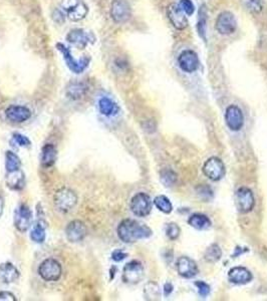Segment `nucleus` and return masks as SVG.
<instances>
[{
  "label": "nucleus",
  "instance_id": "obj_1",
  "mask_svg": "<svg viewBox=\"0 0 267 301\" xmlns=\"http://www.w3.org/2000/svg\"><path fill=\"white\" fill-rule=\"evenodd\" d=\"M118 236L125 243H135L152 236V230L145 224L133 219L123 220L118 226Z\"/></svg>",
  "mask_w": 267,
  "mask_h": 301
},
{
  "label": "nucleus",
  "instance_id": "obj_2",
  "mask_svg": "<svg viewBox=\"0 0 267 301\" xmlns=\"http://www.w3.org/2000/svg\"><path fill=\"white\" fill-rule=\"evenodd\" d=\"M53 203L57 211L68 213L77 205L78 196L72 189L61 188L54 194Z\"/></svg>",
  "mask_w": 267,
  "mask_h": 301
},
{
  "label": "nucleus",
  "instance_id": "obj_3",
  "mask_svg": "<svg viewBox=\"0 0 267 301\" xmlns=\"http://www.w3.org/2000/svg\"><path fill=\"white\" fill-rule=\"evenodd\" d=\"M60 9L72 21L83 20L89 13V7L83 0H61Z\"/></svg>",
  "mask_w": 267,
  "mask_h": 301
},
{
  "label": "nucleus",
  "instance_id": "obj_4",
  "mask_svg": "<svg viewBox=\"0 0 267 301\" xmlns=\"http://www.w3.org/2000/svg\"><path fill=\"white\" fill-rule=\"evenodd\" d=\"M56 48L58 49V51L61 53L68 67L75 73H82L84 72L91 61V58L89 56H83L80 59H76L73 55V53L71 52V50L63 45L62 43H57L56 44Z\"/></svg>",
  "mask_w": 267,
  "mask_h": 301
},
{
  "label": "nucleus",
  "instance_id": "obj_5",
  "mask_svg": "<svg viewBox=\"0 0 267 301\" xmlns=\"http://www.w3.org/2000/svg\"><path fill=\"white\" fill-rule=\"evenodd\" d=\"M38 274L45 281H57L61 277L62 268L57 260L48 258L39 265Z\"/></svg>",
  "mask_w": 267,
  "mask_h": 301
},
{
  "label": "nucleus",
  "instance_id": "obj_6",
  "mask_svg": "<svg viewBox=\"0 0 267 301\" xmlns=\"http://www.w3.org/2000/svg\"><path fill=\"white\" fill-rule=\"evenodd\" d=\"M215 28L221 35H230L236 31L237 21L230 11L221 12L215 22Z\"/></svg>",
  "mask_w": 267,
  "mask_h": 301
},
{
  "label": "nucleus",
  "instance_id": "obj_7",
  "mask_svg": "<svg viewBox=\"0 0 267 301\" xmlns=\"http://www.w3.org/2000/svg\"><path fill=\"white\" fill-rule=\"evenodd\" d=\"M203 173L204 175L210 179L211 181H219L221 180L226 173V169H225V165L224 163L216 157H212L210 159H208L204 166H203Z\"/></svg>",
  "mask_w": 267,
  "mask_h": 301
},
{
  "label": "nucleus",
  "instance_id": "obj_8",
  "mask_svg": "<svg viewBox=\"0 0 267 301\" xmlns=\"http://www.w3.org/2000/svg\"><path fill=\"white\" fill-rule=\"evenodd\" d=\"M66 40L80 49H85L90 43L96 41V37L92 32L82 28H75L66 35Z\"/></svg>",
  "mask_w": 267,
  "mask_h": 301
},
{
  "label": "nucleus",
  "instance_id": "obj_9",
  "mask_svg": "<svg viewBox=\"0 0 267 301\" xmlns=\"http://www.w3.org/2000/svg\"><path fill=\"white\" fill-rule=\"evenodd\" d=\"M255 205V199L250 189L241 187L235 194V206L241 213H249Z\"/></svg>",
  "mask_w": 267,
  "mask_h": 301
},
{
  "label": "nucleus",
  "instance_id": "obj_10",
  "mask_svg": "<svg viewBox=\"0 0 267 301\" xmlns=\"http://www.w3.org/2000/svg\"><path fill=\"white\" fill-rule=\"evenodd\" d=\"M131 211L138 217H146L152 211V201L146 193H138L131 200Z\"/></svg>",
  "mask_w": 267,
  "mask_h": 301
},
{
  "label": "nucleus",
  "instance_id": "obj_11",
  "mask_svg": "<svg viewBox=\"0 0 267 301\" xmlns=\"http://www.w3.org/2000/svg\"><path fill=\"white\" fill-rule=\"evenodd\" d=\"M145 271L140 261L133 260L127 263L123 269V281L128 284H138L144 278Z\"/></svg>",
  "mask_w": 267,
  "mask_h": 301
},
{
  "label": "nucleus",
  "instance_id": "obj_12",
  "mask_svg": "<svg viewBox=\"0 0 267 301\" xmlns=\"http://www.w3.org/2000/svg\"><path fill=\"white\" fill-rule=\"evenodd\" d=\"M132 16V9L126 0H114L111 6V17L116 23H125Z\"/></svg>",
  "mask_w": 267,
  "mask_h": 301
},
{
  "label": "nucleus",
  "instance_id": "obj_13",
  "mask_svg": "<svg viewBox=\"0 0 267 301\" xmlns=\"http://www.w3.org/2000/svg\"><path fill=\"white\" fill-rule=\"evenodd\" d=\"M225 122L231 131H240L244 126V116L240 108L235 105L229 106L225 112Z\"/></svg>",
  "mask_w": 267,
  "mask_h": 301
},
{
  "label": "nucleus",
  "instance_id": "obj_14",
  "mask_svg": "<svg viewBox=\"0 0 267 301\" xmlns=\"http://www.w3.org/2000/svg\"><path fill=\"white\" fill-rule=\"evenodd\" d=\"M32 223V212L26 205H20L14 213V226L19 232H26Z\"/></svg>",
  "mask_w": 267,
  "mask_h": 301
},
{
  "label": "nucleus",
  "instance_id": "obj_15",
  "mask_svg": "<svg viewBox=\"0 0 267 301\" xmlns=\"http://www.w3.org/2000/svg\"><path fill=\"white\" fill-rule=\"evenodd\" d=\"M167 15L170 22L176 29L183 30L188 26V19L186 13L182 10L179 4H170L167 8Z\"/></svg>",
  "mask_w": 267,
  "mask_h": 301
},
{
  "label": "nucleus",
  "instance_id": "obj_16",
  "mask_svg": "<svg viewBox=\"0 0 267 301\" xmlns=\"http://www.w3.org/2000/svg\"><path fill=\"white\" fill-rule=\"evenodd\" d=\"M178 64L185 72L192 73L196 71L199 67V58L197 53L189 49L182 51L178 57Z\"/></svg>",
  "mask_w": 267,
  "mask_h": 301
},
{
  "label": "nucleus",
  "instance_id": "obj_17",
  "mask_svg": "<svg viewBox=\"0 0 267 301\" xmlns=\"http://www.w3.org/2000/svg\"><path fill=\"white\" fill-rule=\"evenodd\" d=\"M88 234V229L86 224L83 221L75 220L72 221L66 229H65V235L69 241L73 243H78L83 241Z\"/></svg>",
  "mask_w": 267,
  "mask_h": 301
},
{
  "label": "nucleus",
  "instance_id": "obj_18",
  "mask_svg": "<svg viewBox=\"0 0 267 301\" xmlns=\"http://www.w3.org/2000/svg\"><path fill=\"white\" fill-rule=\"evenodd\" d=\"M176 269L180 276L184 278H192L198 274V266L196 262L187 256H182L177 260Z\"/></svg>",
  "mask_w": 267,
  "mask_h": 301
},
{
  "label": "nucleus",
  "instance_id": "obj_19",
  "mask_svg": "<svg viewBox=\"0 0 267 301\" xmlns=\"http://www.w3.org/2000/svg\"><path fill=\"white\" fill-rule=\"evenodd\" d=\"M5 116L10 122L20 124L30 119L31 112L23 106H10L5 110Z\"/></svg>",
  "mask_w": 267,
  "mask_h": 301
},
{
  "label": "nucleus",
  "instance_id": "obj_20",
  "mask_svg": "<svg viewBox=\"0 0 267 301\" xmlns=\"http://www.w3.org/2000/svg\"><path fill=\"white\" fill-rule=\"evenodd\" d=\"M252 273L245 267L237 266L233 267L228 272V279L234 284H247L252 280Z\"/></svg>",
  "mask_w": 267,
  "mask_h": 301
},
{
  "label": "nucleus",
  "instance_id": "obj_21",
  "mask_svg": "<svg viewBox=\"0 0 267 301\" xmlns=\"http://www.w3.org/2000/svg\"><path fill=\"white\" fill-rule=\"evenodd\" d=\"M19 278L18 269L10 262H5L0 265V281L5 284L13 283Z\"/></svg>",
  "mask_w": 267,
  "mask_h": 301
},
{
  "label": "nucleus",
  "instance_id": "obj_22",
  "mask_svg": "<svg viewBox=\"0 0 267 301\" xmlns=\"http://www.w3.org/2000/svg\"><path fill=\"white\" fill-rule=\"evenodd\" d=\"M25 184L24 173L19 169L12 172H7L6 175V185L11 190L19 191L22 190Z\"/></svg>",
  "mask_w": 267,
  "mask_h": 301
},
{
  "label": "nucleus",
  "instance_id": "obj_23",
  "mask_svg": "<svg viewBox=\"0 0 267 301\" xmlns=\"http://www.w3.org/2000/svg\"><path fill=\"white\" fill-rule=\"evenodd\" d=\"M99 110L106 117H114L120 113V107L110 98L104 97L99 101Z\"/></svg>",
  "mask_w": 267,
  "mask_h": 301
},
{
  "label": "nucleus",
  "instance_id": "obj_24",
  "mask_svg": "<svg viewBox=\"0 0 267 301\" xmlns=\"http://www.w3.org/2000/svg\"><path fill=\"white\" fill-rule=\"evenodd\" d=\"M57 150L51 144L45 145L41 150V165L45 168L53 166L56 162Z\"/></svg>",
  "mask_w": 267,
  "mask_h": 301
},
{
  "label": "nucleus",
  "instance_id": "obj_25",
  "mask_svg": "<svg viewBox=\"0 0 267 301\" xmlns=\"http://www.w3.org/2000/svg\"><path fill=\"white\" fill-rule=\"evenodd\" d=\"M87 91H88V88H87L86 84L80 83V82H74V83H71L66 87L65 93L70 99L78 101L86 95Z\"/></svg>",
  "mask_w": 267,
  "mask_h": 301
},
{
  "label": "nucleus",
  "instance_id": "obj_26",
  "mask_svg": "<svg viewBox=\"0 0 267 301\" xmlns=\"http://www.w3.org/2000/svg\"><path fill=\"white\" fill-rule=\"evenodd\" d=\"M188 223L191 227H193L197 230H200V231L207 230L212 225L211 220L206 215H203V214H193L189 218Z\"/></svg>",
  "mask_w": 267,
  "mask_h": 301
},
{
  "label": "nucleus",
  "instance_id": "obj_27",
  "mask_svg": "<svg viewBox=\"0 0 267 301\" xmlns=\"http://www.w3.org/2000/svg\"><path fill=\"white\" fill-rule=\"evenodd\" d=\"M45 237H46V233H45V224L41 221L37 222L31 232H30V239L37 243V244H41L45 241Z\"/></svg>",
  "mask_w": 267,
  "mask_h": 301
},
{
  "label": "nucleus",
  "instance_id": "obj_28",
  "mask_svg": "<svg viewBox=\"0 0 267 301\" xmlns=\"http://www.w3.org/2000/svg\"><path fill=\"white\" fill-rule=\"evenodd\" d=\"M221 257H222V250L220 246L217 244L210 245L204 253V259L208 263H216L221 259Z\"/></svg>",
  "mask_w": 267,
  "mask_h": 301
},
{
  "label": "nucleus",
  "instance_id": "obj_29",
  "mask_svg": "<svg viewBox=\"0 0 267 301\" xmlns=\"http://www.w3.org/2000/svg\"><path fill=\"white\" fill-rule=\"evenodd\" d=\"M21 167V161L18 158V156L11 152V150H7L5 154V168L7 172H12V171H16L19 170Z\"/></svg>",
  "mask_w": 267,
  "mask_h": 301
},
{
  "label": "nucleus",
  "instance_id": "obj_30",
  "mask_svg": "<svg viewBox=\"0 0 267 301\" xmlns=\"http://www.w3.org/2000/svg\"><path fill=\"white\" fill-rule=\"evenodd\" d=\"M154 204L161 212H163L165 214H169L173 211V205H172L171 201L166 196H163V195L157 196L154 200Z\"/></svg>",
  "mask_w": 267,
  "mask_h": 301
},
{
  "label": "nucleus",
  "instance_id": "obj_31",
  "mask_svg": "<svg viewBox=\"0 0 267 301\" xmlns=\"http://www.w3.org/2000/svg\"><path fill=\"white\" fill-rule=\"evenodd\" d=\"M145 298L148 300H157L160 297V289L159 286L154 282H149L146 284L144 289Z\"/></svg>",
  "mask_w": 267,
  "mask_h": 301
},
{
  "label": "nucleus",
  "instance_id": "obj_32",
  "mask_svg": "<svg viewBox=\"0 0 267 301\" xmlns=\"http://www.w3.org/2000/svg\"><path fill=\"white\" fill-rule=\"evenodd\" d=\"M206 9L204 6L201 7L200 12H199V19H198V32L200 36L204 39H206L205 34H206V21H207V16H206Z\"/></svg>",
  "mask_w": 267,
  "mask_h": 301
},
{
  "label": "nucleus",
  "instance_id": "obj_33",
  "mask_svg": "<svg viewBox=\"0 0 267 301\" xmlns=\"http://www.w3.org/2000/svg\"><path fill=\"white\" fill-rule=\"evenodd\" d=\"M181 229L176 223H169L166 227V235L170 240H177L180 236Z\"/></svg>",
  "mask_w": 267,
  "mask_h": 301
},
{
  "label": "nucleus",
  "instance_id": "obj_34",
  "mask_svg": "<svg viewBox=\"0 0 267 301\" xmlns=\"http://www.w3.org/2000/svg\"><path fill=\"white\" fill-rule=\"evenodd\" d=\"M245 5L249 11L254 13H259L262 10L261 0H245Z\"/></svg>",
  "mask_w": 267,
  "mask_h": 301
},
{
  "label": "nucleus",
  "instance_id": "obj_35",
  "mask_svg": "<svg viewBox=\"0 0 267 301\" xmlns=\"http://www.w3.org/2000/svg\"><path fill=\"white\" fill-rule=\"evenodd\" d=\"M161 180L166 186H172L176 181V174L172 171H164L161 174Z\"/></svg>",
  "mask_w": 267,
  "mask_h": 301
},
{
  "label": "nucleus",
  "instance_id": "obj_36",
  "mask_svg": "<svg viewBox=\"0 0 267 301\" xmlns=\"http://www.w3.org/2000/svg\"><path fill=\"white\" fill-rule=\"evenodd\" d=\"M182 10L186 13V15H192L195 11V6L191 0H180L179 3Z\"/></svg>",
  "mask_w": 267,
  "mask_h": 301
},
{
  "label": "nucleus",
  "instance_id": "obj_37",
  "mask_svg": "<svg viewBox=\"0 0 267 301\" xmlns=\"http://www.w3.org/2000/svg\"><path fill=\"white\" fill-rule=\"evenodd\" d=\"M13 140L20 147H25L26 148V147H29L31 145L30 140L26 136L21 135V134H14L13 135Z\"/></svg>",
  "mask_w": 267,
  "mask_h": 301
},
{
  "label": "nucleus",
  "instance_id": "obj_38",
  "mask_svg": "<svg viewBox=\"0 0 267 301\" xmlns=\"http://www.w3.org/2000/svg\"><path fill=\"white\" fill-rule=\"evenodd\" d=\"M195 286L198 288V292L202 297H206L210 293V286L203 282V281H197L195 282Z\"/></svg>",
  "mask_w": 267,
  "mask_h": 301
},
{
  "label": "nucleus",
  "instance_id": "obj_39",
  "mask_svg": "<svg viewBox=\"0 0 267 301\" xmlns=\"http://www.w3.org/2000/svg\"><path fill=\"white\" fill-rule=\"evenodd\" d=\"M128 257V254L122 250V249H116L113 253H112V259L116 262H120L123 261L125 258Z\"/></svg>",
  "mask_w": 267,
  "mask_h": 301
},
{
  "label": "nucleus",
  "instance_id": "obj_40",
  "mask_svg": "<svg viewBox=\"0 0 267 301\" xmlns=\"http://www.w3.org/2000/svg\"><path fill=\"white\" fill-rule=\"evenodd\" d=\"M52 18H53V20H54L55 22H57V23H62V22L64 21V19H65V14H64V12H63L60 8H58V9H55V10L53 11V13H52Z\"/></svg>",
  "mask_w": 267,
  "mask_h": 301
},
{
  "label": "nucleus",
  "instance_id": "obj_41",
  "mask_svg": "<svg viewBox=\"0 0 267 301\" xmlns=\"http://www.w3.org/2000/svg\"><path fill=\"white\" fill-rule=\"evenodd\" d=\"M0 300L1 301H15L17 300L15 295L9 291H1L0 292Z\"/></svg>",
  "mask_w": 267,
  "mask_h": 301
},
{
  "label": "nucleus",
  "instance_id": "obj_42",
  "mask_svg": "<svg viewBox=\"0 0 267 301\" xmlns=\"http://www.w3.org/2000/svg\"><path fill=\"white\" fill-rule=\"evenodd\" d=\"M172 291H173V286H172V284H171V283H166L165 286H164V292H165V294L168 295V294H170Z\"/></svg>",
  "mask_w": 267,
  "mask_h": 301
},
{
  "label": "nucleus",
  "instance_id": "obj_43",
  "mask_svg": "<svg viewBox=\"0 0 267 301\" xmlns=\"http://www.w3.org/2000/svg\"><path fill=\"white\" fill-rule=\"evenodd\" d=\"M3 208H4V200H3V198L0 196V217H1L2 213H3Z\"/></svg>",
  "mask_w": 267,
  "mask_h": 301
}]
</instances>
